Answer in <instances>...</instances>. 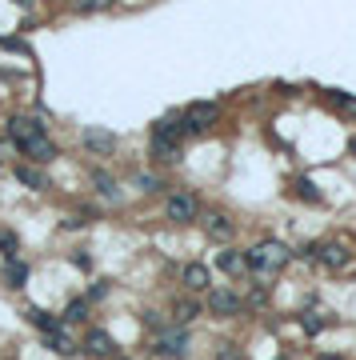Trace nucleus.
I'll return each instance as SVG.
<instances>
[{"instance_id": "f257e3e1", "label": "nucleus", "mask_w": 356, "mask_h": 360, "mask_svg": "<svg viewBox=\"0 0 356 360\" xmlns=\"http://www.w3.org/2000/svg\"><path fill=\"white\" fill-rule=\"evenodd\" d=\"M289 245H280V240H260V245H252L248 252H244V261H248V268L257 272V277H273V272H280L284 264H289Z\"/></svg>"}, {"instance_id": "f03ea898", "label": "nucleus", "mask_w": 356, "mask_h": 360, "mask_svg": "<svg viewBox=\"0 0 356 360\" xmlns=\"http://www.w3.org/2000/svg\"><path fill=\"white\" fill-rule=\"evenodd\" d=\"M152 348H156V357H164V360H184L188 357V332H184V328H164Z\"/></svg>"}, {"instance_id": "7ed1b4c3", "label": "nucleus", "mask_w": 356, "mask_h": 360, "mask_svg": "<svg viewBox=\"0 0 356 360\" xmlns=\"http://www.w3.org/2000/svg\"><path fill=\"white\" fill-rule=\"evenodd\" d=\"M216 120H220V104L196 100V104H188V113H184V129L188 132H209Z\"/></svg>"}, {"instance_id": "20e7f679", "label": "nucleus", "mask_w": 356, "mask_h": 360, "mask_svg": "<svg viewBox=\"0 0 356 360\" xmlns=\"http://www.w3.org/2000/svg\"><path fill=\"white\" fill-rule=\"evenodd\" d=\"M316 261L324 268H332V272H344L353 264V252H348V245H340V240H328V245H316Z\"/></svg>"}, {"instance_id": "39448f33", "label": "nucleus", "mask_w": 356, "mask_h": 360, "mask_svg": "<svg viewBox=\"0 0 356 360\" xmlns=\"http://www.w3.org/2000/svg\"><path fill=\"white\" fill-rule=\"evenodd\" d=\"M241 309H244V300L236 293H232V288H212L209 293V312L212 316H241Z\"/></svg>"}, {"instance_id": "423d86ee", "label": "nucleus", "mask_w": 356, "mask_h": 360, "mask_svg": "<svg viewBox=\"0 0 356 360\" xmlns=\"http://www.w3.org/2000/svg\"><path fill=\"white\" fill-rule=\"evenodd\" d=\"M164 216H168L172 224H188V220H196V197H188V193L168 197L164 200Z\"/></svg>"}, {"instance_id": "0eeeda50", "label": "nucleus", "mask_w": 356, "mask_h": 360, "mask_svg": "<svg viewBox=\"0 0 356 360\" xmlns=\"http://www.w3.org/2000/svg\"><path fill=\"white\" fill-rule=\"evenodd\" d=\"M20 152H24L29 161H36V164L56 161V145H52L49 132H40V136H33V140H24V145H20Z\"/></svg>"}, {"instance_id": "6e6552de", "label": "nucleus", "mask_w": 356, "mask_h": 360, "mask_svg": "<svg viewBox=\"0 0 356 360\" xmlns=\"http://www.w3.org/2000/svg\"><path fill=\"white\" fill-rule=\"evenodd\" d=\"M84 148H88V152H100V156H108V152H116V132L84 129Z\"/></svg>"}, {"instance_id": "1a4fd4ad", "label": "nucleus", "mask_w": 356, "mask_h": 360, "mask_svg": "<svg viewBox=\"0 0 356 360\" xmlns=\"http://www.w3.org/2000/svg\"><path fill=\"white\" fill-rule=\"evenodd\" d=\"M40 132H44V124H40V120H33V116H13V120H8V136H13L17 145L33 140V136H40Z\"/></svg>"}, {"instance_id": "9d476101", "label": "nucleus", "mask_w": 356, "mask_h": 360, "mask_svg": "<svg viewBox=\"0 0 356 360\" xmlns=\"http://www.w3.org/2000/svg\"><path fill=\"white\" fill-rule=\"evenodd\" d=\"M84 352H88V357H116V341L113 336H108V332H100V328H92V332H88V336H84Z\"/></svg>"}, {"instance_id": "9b49d317", "label": "nucleus", "mask_w": 356, "mask_h": 360, "mask_svg": "<svg viewBox=\"0 0 356 360\" xmlns=\"http://www.w3.org/2000/svg\"><path fill=\"white\" fill-rule=\"evenodd\" d=\"M216 268L220 272H244L248 261H244V252H236V248H225V252H216Z\"/></svg>"}, {"instance_id": "f8f14e48", "label": "nucleus", "mask_w": 356, "mask_h": 360, "mask_svg": "<svg viewBox=\"0 0 356 360\" xmlns=\"http://www.w3.org/2000/svg\"><path fill=\"white\" fill-rule=\"evenodd\" d=\"M92 184H97V193L108 200V204H120V184H116L108 172H92Z\"/></svg>"}, {"instance_id": "ddd939ff", "label": "nucleus", "mask_w": 356, "mask_h": 360, "mask_svg": "<svg viewBox=\"0 0 356 360\" xmlns=\"http://www.w3.org/2000/svg\"><path fill=\"white\" fill-rule=\"evenodd\" d=\"M24 316H29V325H36V328H40V332H44V336L60 328V320H56V316H52L49 309H36V304H33V309H29V312H24Z\"/></svg>"}, {"instance_id": "4468645a", "label": "nucleus", "mask_w": 356, "mask_h": 360, "mask_svg": "<svg viewBox=\"0 0 356 360\" xmlns=\"http://www.w3.org/2000/svg\"><path fill=\"white\" fill-rule=\"evenodd\" d=\"M17 180L24 184V188H36V193H40V188H49V177H44L40 168H33V164H20V168H17Z\"/></svg>"}, {"instance_id": "2eb2a0df", "label": "nucleus", "mask_w": 356, "mask_h": 360, "mask_svg": "<svg viewBox=\"0 0 356 360\" xmlns=\"http://www.w3.org/2000/svg\"><path fill=\"white\" fill-rule=\"evenodd\" d=\"M49 348L56 357H76V352H81V348L72 344V336H65V325L56 328V332H49Z\"/></svg>"}, {"instance_id": "dca6fc26", "label": "nucleus", "mask_w": 356, "mask_h": 360, "mask_svg": "<svg viewBox=\"0 0 356 360\" xmlns=\"http://www.w3.org/2000/svg\"><path fill=\"white\" fill-rule=\"evenodd\" d=\"M184 120H172V116H168V120H156V129H152V136H161V140H177L180 145V136H184Z\"/></svg>"}, {"instance_id": "f3484780", "label": "nucleus", "mask_w": 356, "mask_h": 360, "mask_svg": "<svg viewBox=\"0 0 356 360\" xmlns=\"http://www.w3.org/2000/svg\"><path fill=\"white\" fill-rule=\"evenodd\" d=\"M24 280H29V264L4 261V284H8V288H24Z\"/></svg>"}, {"instance_id": "a211bd4d", "label": "nucleus", "mask_w": 356, "mask_h": 360, "mask_svg": "<svg viewBox=\"0 0 356 360\" xmlns=\"http://www.w3.org/2000/svg\"><path fill=\"white\" fill-rule=\"evenodd\" d=\"M152 156H156V161L177 164L180 161V145H177V140H161V136H152Z\"/></svg>"}, {"instance_id": "6ab92c4d", "label": "nucleus", "mask_w": 356, "mask_h": 360, "mask_svg": "<svg viewBox=\"0 0 356 360\" xmlns=\"http://www.w3.org/2000/svg\"><path fill=\"white\" fill-rule=\"evenodd\" d=\"M204 232H209L212 240H228V236H232V220H228V216H209V220H204Z\"/></svg>"}, {"instance_id": "aec40b11", "label": "nucleus", "mask_w": 356, "mask_h": 360, "mask_svg": "<svg viewBox=\"0 0 356 360\" xmlns=\"http://www.w3.org/2000/svg\"><path fill=\"white\" fill-rule=\"evenodd\" d=\"M88 312H92L88 296H84V300H68V309H65V325H84V320H88Z\"/></svg>"}, {"instance_id": "412c9836", "label": "nucleus", "mask_w": 356, "mask_h": 360, "mask_svg": "<svg viewBox=\"0 0 356 360\" xmlns=\"http://www.w3.org/2000/svg\"><path fill=\"white\" fill-rule=\"evenodd\" d=\"M184 284H188L193 293L209 288V268H204V264H188V268H184Z\"/></svg>"}, {"instance_id": "4be33fe9", "label": "nucleus", "mask_w": 356, "mask_h": 360, "mask_svg": "<svg viewBox=\"0 0 356 360\" xmlns=\"http://www.w3.org/2000/svg\"><path fill=\"white\" fill-rule=\"evenodd\" d=\"M292 193H296V197H300V200H308V204H321V193H316V184H312V180H308V177H296V180H292Z\"/></svg>"}, {"instance_id": "5701e85b", "label": "nucleus", "mask_w": 356, "mask_h": 360, "mask_svg": "<svg viewBox=\"0 0 356 360\" xmlns=\"http://www.w3.org/2000/svg\"><path fill=\"white\" fill-rule=\"evenodd\" d=\"M172 316H177V325H188V320H196V316H200V304L184 296V300H177V304H172Z\"/></svg>"}, {"instance_id": "b1692460", "label": "nucleus", "mask_w": 356, "mask_h": 360, "mask_svg": "<svg viewBox=\"0 0 356 360\" xmlns=\"http://www.w3.org/2000/svg\"><path fill=\"white\" fill-rule=\"evenodd\" d=\"M17 248H20L17 232H13V229H0V252H4V261H17Z\"/></svg>"}, {"instance_id": "393cba45", "label": "nucleus", "mask_w": 356, "mask_h": 360, "mask_svg": "<svg viewBox=\"0 0 356 360\" xmlns=\"http://www.w3.org/2000/svg\"><path fill=\"white\" fill-rule=\"evenodd\" d=\"M300 325H305L308 336H316V332H324L332 320H328V316H321V312H305V320H300Z\"/></svg>"}, {"instance_id": "a878e982", "label": "nucleus", "mask_w": 356, "mask_h": 360, "mask_svg": "<svg viewBox=\"0 0 356 360\" xmlns=\"http://www.w3.org/2000/svg\"><path fill=\"white\" fill-rule=\"evenodd\" d=\"M108 4H113V0H76V4H72V8H76V13H84V17H88V13H100V8H108Z\"/></svg>"}, {"instance_id": "bb28decb", "label": "nucleus", "mask_w": 356, "mask_h": 360, "mask_svg": "<svg viewBox=\"0 0 356 360\" xmlns=\"http://www.w3.org/2000/svg\"><path fill=\"white\" fill-rule=\"evenodd\" d=\"M108 293H113V284H108V280H97V284L88 288V304H92V300H104Z\"/></svg>"}, {"instance_id": "cd10ccee", "label": "nucleus", "mask_w": 356, "mask_h": 360, "mask_svg": "<svg viewBox=\"0 0 356 360\" xmlns=\"http://www.w3.org/2000/svg\"><path fill=\"white\" fill-rule=\"evenodd\" d=\"M136 184H140V193H161V180L156 177H136Z\"/></svg>"}, {"instance_id": "c85d7f7f", "label": "nucleus", "mask_w": 356, "mask_h": 360, "mask_svg": "<svg viewBox=\"0 0 356 360\" xmlns=\"http://www.w3.org/2000/svg\"><path fill=\"white\" fill-rule=\"evenodd\" d=\"M324 97L332 100V104H348V97H344V92H340V88H328V92H324Z\"/></svg>"}, {"instance_id": "c756f323", "label": "nucleus", "mask_w": 356, "mask_h": 360, "mask_svg": "<svg viewBox=\"0 0 356 360\" xmlns=\"http://www.w3.org/2000/svg\"><path fill=\"white\" fill-rule=\"evenodd\" d=\"M72 261H76V268H92V261H88V252H84V248L72 256Z\"/></svg>"}, {"instance_id": "7c9ffc66", "label": "nucleus", "mask_w": 356, "mask_h": 360, "mask_svg": "<svg viewBox=\"0 0 356 360\" xmlns=\"http://www.w3.org/2000/svg\"><path fill=\"white\" fill-rule=\"evenodd\" d=\"M220 360H241V357H236V348H232V344H220Z\"/></svg>"}, {"instance_id": "2f4dec72", "label": "nucleus", "mask_w": 356, "mask_h": 360, "mask_svg": "<svg viewBox=\"0 0 356 360\" xmlns=\"http://www.w3.org/2000/svg\"><path fill=\"white\" fill-rule=\"evenodd\" d=\"M348 152H353V156H356V136H353V140H348Z\"/></svg>"}, {"instance_id": "473e14b6", "label": "nucleus", "mask_w": 356, "mask_h": 360, "mask_svg": "<svg viewBox=\"0 0 356 360\" xmlns=\"http://www.w3.org/2000/svg\"><path fill=\"white\" fill-rule=\"evenodd\" d=\"M321 360H344V357H321Z\"/></svg>"}, {"instance_id": "72a5a7b5", "label": "nucleus", "mask_w": 356, "mask_h": 360, "mask_svg": "<svg viewBox=\"0 0 356 360\" xmlns=\"http://www.w3.org/2000/svg\"><path fill=\"white\" fill-rule=\"evenodd\" d=\"M113 360H129V357H113Z\"/></svg>"}, {"instance_id": "f704fd0d", "label": "nucleus", "mask_w": 356, "mask_h": 360, "mask_svg": "<svg viewBox=\"0 0 356 360\" xmlns=\"http://www.w3.org/2000/svg\"><path fill=\"white\" fill-rule=\"evenodd\" d=\"M280 360H284V357H280Z\"/></svg>"}]
</instances>
